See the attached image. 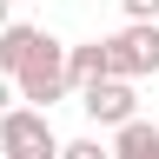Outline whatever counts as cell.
Wrapping results in <instances>:
<instances>
[{"instance_id": "6da1fadb", "label": "cell", "mask_w": 159, "mask_h": 159, "mask_svg": "<svg viewBox=\"0 0 159 159\" xmlns=\"http://www.w3.org/2000/svg\"><path fill=\"white\" fill-rule=\"evenodd\" d=\"M13 93L27 99V106H40V113H53L60 99L73 93V86H66V40L40 33V40H33V53H27V66L13 73Z\"/></svg>"}, {"instance_id": "7a4b0ae2", "label": "cell", "mask_w": 159, "mask_h": 159, "mask_svg": "<svg viewBox=\"0 0 159 159\" xmlns=\"http://www.w3.org/2000/svg\"><path fill=\"white\" fill-rule=\"evenodd\" d=\"M60 133L40 106H7L0 113V159H53Z\"/></svg>"}, {"instance_id": "3957f363", "label": "cell", "mask_w": 159, "mask_h": 159, "mask_svg": "<svg viewBox=\"0 0 159 159\" xmlns=\"http://www.w3.org/2000/svg\"><path fill=\"white\" fill-rule=\"evenodd\" d=\"M106 73L119 80L159 73V20H126L119 33H106Z\"/></svg>"}, {"instance_id": "277c9868", "label": "cell", "mask_w": 159, "mask_h": 159, "mask_svg": "<svg viewBox=\"0 0 159 159\" xmlns=\"http://www.w3.org/2000/svg\"><path fill=\"white\" fill-rule=\"evenodd\" d=\"M73 93H80V113H86L93 126H119V119L139 113L133 80H119V73H99V80H86V86H73Z\"/></svg>"}, {"instance_id": "5b68a950", "label": "cell", "mask_w": 159, "mask_h": 159, "mask_svg": "<svg viewBox=\"0 0 159 159\" xmlns=\"http://www.w3.org/2000/svg\"><path fill=\"white\" fill-rule=\"evenodd\" d=\"M113 159H159V126H152V119H119V126H113V146H106Z\"/></svg>"}, {"instance_id": "8992f818", "label": "cell", "mask_w": 159, "mask_h": 159, "mask_svg": "<svg viewBox=\"0 0 159 159\" xmlns=\"http://www.w3.org/2000/svg\"><path fill=\"white\" fill-rule=\"evenodd\" d=\"M33 40H40V27H27V20H7V27H0V73H7V80L27 66Z\"/></svg>"}, {"instance_id": "52a82bcc", "label": "cell", "mask_w": 159, "mask_h": 159, "mask_svg": "<svg viewBox=\"0 0 159 159\" xmlns=\"http://www.w3.org/2000/svg\"><path fill=\"white\" fill-rule=\"evenodd\" d=\"M106 73V40H80L66 47V86H86V80Z\"/></svg>"}, {"instance_id": "ba28073f", "label": "cell", "mask_w": 159, "mask_h": 159, "mask_svg": "<svg viewBox=\"0 0 159 159\" xmlns=\"http://www.w3.org/2000/svg\"><path fill=\"white\" fill-rule=\"evenodd\" d=\"M53 159H113L106 146H99V139H60V152Z\"/></svg>"}, {"instance_id": "9c48e42d", "label": "cell", "mask_w": 159, "mask_h": 159, "mask_svg": "<svg viewBox=\"0 0 159 159\" xmlns=\"http://www.w3.org/2000/svg\"><path fill=\"white\" fill-rule=\"evenodd\" d=\"M126 7V20H159V0H119Z\"/></svg>"}, {"instance_id": "30bf717a", "label": "cell", "mask_w": 159, "mask_h": 159, "mask_svg": "<svg viewBox=\"0 0 159 159\" xmlns=\"http://www.w3.org/2000/svg\"><path fill=\"white\" fill-rule=\"evenodd\" d=\"M7 106H13V80L0 73V113H7Z\"/></svg>"}, {"instance_id": "8fae6325", "label": "cell", "mask_w": 159, "mask_h": 159, "mask_svg": "<svg viewBox=\"0 0 159 159\" xmlns=\"http://www.w3.org/2000/svg\"><path fill=\"white\" fill-rule=\"evenodd\" d=\"M7 7H13V0H0V27H7V20H13V13H7Z\"/></svg>"}]
</instances>
